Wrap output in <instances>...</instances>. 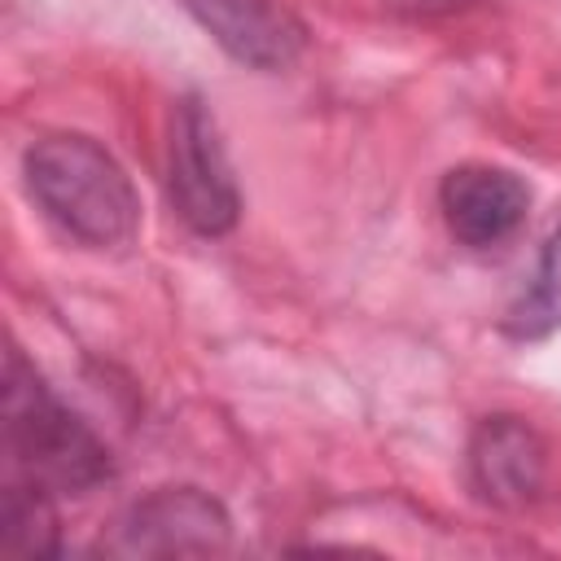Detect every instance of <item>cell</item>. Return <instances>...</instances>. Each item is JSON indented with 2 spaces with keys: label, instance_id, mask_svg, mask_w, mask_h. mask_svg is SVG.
Masks as SVG:
<instances>
[{
  "label": "cell",
  "instance_id": "cell-7",
  "mask_svg": "<svg viewBox=\"0 0 561 561\" xmlns=\"http://www.w3.org/2000/svg\"><path fill=\"white\" fill-rule=\"evenodd\" d=\"M469 478L482 500L500 508H522L543 491L548 478V447L539 430L522 416H486L469 438Z\"/></svg>",
  "mask_w": 561,
  "mask_h": 561
},
{
  "label": "cell",
  "instance_id": "cell-8",
  "mask_svg": "<svg viewBox=\"0 0 561 561\" xmlns=\"http://www.w3.org/2000/svg\"><path fill=\"white\" fill-rule=\"evenodd\" d=\"M4 543L26 557L57 552V513L48 486L18 473L4 482Z\"/></svg>",
  "mask_w": 561,
  "mask_h": 561
},
{
  "label": "cell",
  "instance_id": "cell-2",
  "mask_svg": "<svg viewBox=\"0 0 561 561\" xmlns=\"http://www.w3.org/2000/svg\"><path fill=\"white\" fill-rule=\"evenodd\" d=\"M4 451L18 478H31L53 495H83L114 473L105 443L44 386L18 346L4 359Z\"/></svg>",
  "mask_w": 561,
  "mask_h": 561
},
{
  "label": "cell",
  "instance_id": "cell-9",
  "mask_svg": "<svg viewBox=\"0 0 561 561\" xmlns=\"http://www.w3.org/2000/svg\"><path fill=\"white\" fill-rule=\"evenodd\" d=\"M557 324H561V219H557V228L548 232L543 254H539V267H535V280H530V289L513 302L504 329H508L513 337L530 342V337L552 333Z\"/></svg>",
  "mask_w": 561,
  "mask_h": 561
},
{
  "label": "cell",
  "instance_id": "cell-5",
  "mask_svg": "<svg viewBox=\"0 0 561 561\" xmlns=\"http://www.w3.org/2000/svg\"><path fill=\"white\" fill-rule=\"evenodd\" d=\"M438 210L447 232L469 250H500L517 237L530 210V184L491 162L451 167L438 184Z\"/></svg>",
  "mask_w": 561,
  "mask_h": 561
},
{
  "label": "cell",
  "instance_id": "cell-1",
  "mask_svg": "<svg viewBox=\"0 0 561 561\" xmlns=\"http://www.w3.org/2000/svg\"><path fill=\"white\" fill-rule=\"evenodd\" d=\"M26 188L79 245L114 250L136 237L140 202L123 162L79 131H53L26 149Z\"/></svg>",
  "mask_w": 561,
  "mask_h": 561
},
{
  "label": "cell",
  "instance_id": "cell-10",
  "mask_svg": "<svg viewBox=\"0 0 561 561\" xmlns=\"http://www.w3.org/2000/svg\"><path fill=\"white\" fill-rule=\"evenodd\" d=\"M473 4H486V0H386V9L399 18H447V13H465Z\"/></svg>",
  "mask_w": 561,
  "mask_h": 561
},
{
  "label": "cell",
  "instance_id": "cell-4",
  "mask_svg": "<svg viewBox=\"0 0 561 561\" xmlns=\"http://www.w3.org/2000/svg\"><path fill=\"white\" fill-rule=\"evenodd\" d=\"M228 535L232 522L215 495L202 486H158L118 517L105 548L118 557H188L228 548Z\"/></svg>",
  "mask_w": 561,
  "mask_h": 561
},
{
  "label": "cell",
  "instance_id": "cell-6",
  "mask_svg": "<svg viewBox=\"0 0 561 561\" xmlns=\"http://www.w3.org/2000/svg\"><path fill=\"white\" fill-rule=\"evenodd\" d=\"M202 31L250 70H285L302 53V22L280 0H180Z\"/></svg>",
  "mask_w": 561,
  "mask_h": 561
},
{
  "label": "cell",
  "instance_id": "cell-3",
  "mask_svg": "<svg viewBox=\"0 0 561 561\" xmlns=\"http://www.w3.org/2000/svg\"><path fill=\"white\" fill-rule=\"evenodd\" d=\"M167 197L175 215L202 237H224L241 215V193H237L219 127L197 96H184L171 114Z\"/></svg>",
  "mask_w": 561,
  "mask_h": 561
}]
</instances>
